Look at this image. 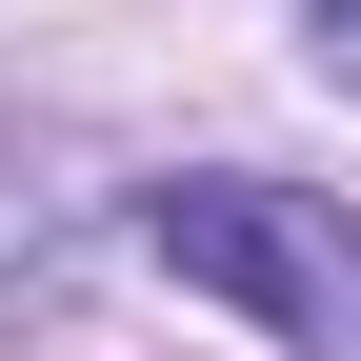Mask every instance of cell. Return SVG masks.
Segmentation results:
<instances>
[{
    "mask_svg": "<svg viewBox=\"0 0 361 361\" xmlns=\"http://www.w3.org/2000/svg\"><path fill=\"white\" fill-rule=\"evenodd\" d=\"M121 241H141L180 301H221V322H261V341H301V361H361V221L322 201V180L201 161V180H141Z\"/></svg>",
    "mask_w": 361,
    "mask_h": 361,
    "instance_id": "1",
    "label": "cell"
},
{
    "mask_svg": "<svg viewBox=\"0 0 361 361\" xmlns=\"http://www.w3.org/2000/svg\"><path fill=\"white\" fill-rule=\"evenodd\" d=\"M80 261H101V141L0 101V322H61Z\"/></svg>",
    "mask_w": 361,
    "mask_h": 361,
    "instance_id": "2",
    "label": "cell"
},
{
    "mask_svg": "<svg viewBox=\"0 0 361 361\" xmlns=\"http://www.w3.org/2000/svg\"><path fill=\"white\" fill-rule=\"evenodd\" d=\"M301 40H322V80H361V0H301Z\"/></svg>",
    "mask_w": 361,
    "mask_h": 361,
    "instance_id": "3",
    "label": "cell"
}]
</instances>
